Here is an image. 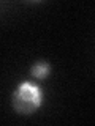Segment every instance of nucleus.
<instances>
[{"label":"nucleus","mask_w":95,"mask_h":126,"mask_svg":"<svg viewBox=\"0 0 95 126\" xmlns=\"http://www.w3.org/2000/svg\"><path fill=\"white\" fill-rule=\"evenodd\" d=\"M41 99L43 94L40 87H37L32 82H22L13 94V106L19 113L29 115L41 106Z\"/></svg>","instance_id":"1"},{"label":"nucleus","mask_w":95,"mask_h":126,"mask_svg":"<svg viewBox=\"0 0 95 126\" xmlns=\"http://www.w3.org/2000/svg\"><path fill=\"white\" fill-rule=\"evenodd\" d=\"M32 74L37 79H45L49 74V65L46 62H37L32 66Z\"/></svg>","instance_id":"2"}]
</instances>
